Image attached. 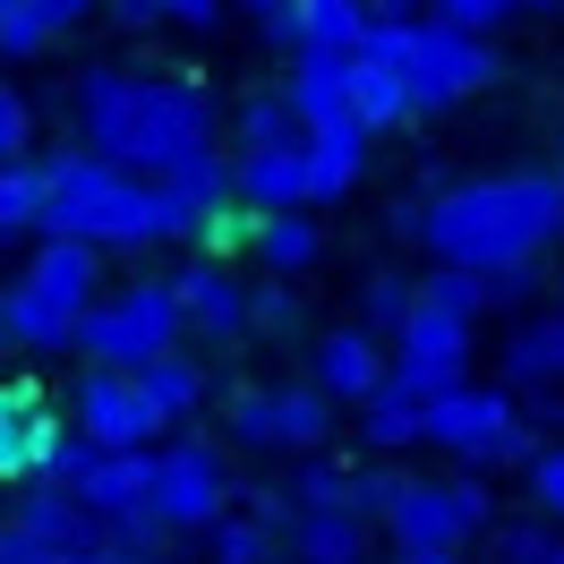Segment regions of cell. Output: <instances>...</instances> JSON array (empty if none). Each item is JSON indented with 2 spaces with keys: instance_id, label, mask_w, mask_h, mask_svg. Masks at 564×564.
Listing matches in <instances>:
<instances>
[{
  "instance_id": "7a4b0ae2",
  "label": "cell",
  "mask_w": 564,
  "mask_h": 564,
  "mask_svg": "<svg viewBox=\"0 0 564 564\" xmlns=\"http://www.w3.org/2000/svg\"><path fill=\"white\" fill-rule=\"evenodd\" d=\"M564 231V197L547 172H496V180H462L436 188L420 206L411 240L445 265V274H479V282H522L530 257Z\"/></svg>"
},
{
  "instance_id": "4fadbf2b",
  "label": "cell",
  "mask_w": 564,
  "mask_h": 564,
  "mask_svg": "<svg viewBox=\"0 0 564 564\" xmlns=\"http://www.w3.org/2000/svg\"><path fill=\"white\" fill-rule=\"evenodd\" d=\"M18 291L61 308L69 325H86V308L104 300V248H77V240H35L26 265H18Z\"/></svg>"
},
{
  "instance_id": "e575fe53",
  "label": "cell",
  "mask_w": 564,
  "mask_h": 564,
  "mask_svg": "<svg viewBox=\"0 0 564 564\" xmlns=\"http://www.w3.org/2000/svg\"><path fill=\"white\" fill-rule=\"evenodd\" d=\"M427 18L454 26V35H470V43H488V35H505V26L522 18V0H436Z\"/></svg>"
},
{
  "instance_id": "7402d4cb",
  "label": "cell",
  "mask_w": 564,
  "mask_h": 564,
  "mask_svg": "<svg viewBox=\"0 0 564 564\" xmlns=\"http://www.w3.org/2000/svg\"><path fill=\"white\" fill-rule=\"evenodd\" d=\"M138 393L154 402L163 427H180V420H197V411L214 402V377H206V359L172 351V359H154V368H138Z\"/></svg>"
},
{
  "instance_id": "44dd1931",
  "label": "cell",
  "mask_w": 564,
  "mask_h": 564,
  "mask_svg": "<svg viewBox=\"0 0 564 564\" xmlns=\"http://www.w3.org/2000/svg\"><path fill=\"white\" fill-rule=\"evenodd\" d=\"M86 18V0H0V61H43Z\"/></svg>"
},
{
  "instance_id": "836d02e7",
  "label": "cell",
  "mask_w": 564,
  "mask_h": 564,
  "mask_svg": "<svg viewBox=\"0 0 564 564\" xmlns=\"http://www.w3.org/2000/svg\"><path fill=\"white\" fill-rule=\"evenodd\" d=\"M556 530L539 522V513H530V522H496L488 530V564H556Z\"/></svg>"
},
{
  "instance_id": "d6986e66",
  "label": "cell",
  "mask_w": 564,
  "mask_h": 564,
  "mask_svg": "<svg viewBox=\"0 0 564 564\" xmlns=\"http://www.w3.org/2000/svg\"><path fill=\"white\" fill-rule=\"evenodd\" d=\"M77 505H86L104 530H111V522H138V513H154V454H104Z\"/></svg>"
},
{
  "instance_id": "4316f807",
  "label": "cell",
  "mask_w": 564,
  "mask_h": 564,
  "mask_svg": "<svg viewBox=\"0 0 564 564\" xmlns=\"http://www.w3.org/2000/svg\"><path fill=\"white\" fill-rule=\"evenodd\" d=\"M377 26V9H359V0H300V52H334V61H351L359 43Z\"/></svg>"
},
{
  "instance_id": "c3c4849f",
  "label": "cell",
  "mask_w": 564,
  "mask_h": 564,
  "mask_svg": "<svg viewBox=\"0 0 564 564\" xmlns=\"http://www.w3.org/2000/svg\"><path fill=\"white\" fill-rule=\"evenodd\" d=\"M556 317H564V282H556Z\"/></svg>"
},
{
  "instance_id": "f6af8a7d",
  "label": "cell",
  "mask_w": 564,
  "mask_h": 564,
  "mask_svg": "<svg viewBox=\"0 0 564 564\" xmlns=\"http://www.w3.org/2000/svg\"><path fill=\"white\" fill-rule=\"evenodd\" d=\"M547 180H556V197H564V138H556V163H547Z\"/></svg>"
},
{
  "instance_id": "2e32d148",
  "label": "cell",
  "mask_w": 564,
  "mask_h": 564,
  "mask_svg": "<svg viewBox=\"0 0 564 564\" xmlns=\"http://www.w3.org/2000/svg\"><path fill=\"white\" fill-rule=\"evenodd\" d=\"M9 530H18L26 547H43V556H104V522H95L77 496H52V488H26V496H18Z\"/></svg>"
},
{
  "instance_id": "60d3db41",
  "label": "cell",
  "mask_w": 564,
  "mask_h": 564,
  "mask_svg": "<svg viewBox=\"0 0 564 564\" xmlns=\"http://www.w3.org/2000/svg\"><path fill=\"white\" fill-rule=\"evenodd\" d=\"M248 18H257V43H274V52L300 61V0H257Z\"/></svg>"
},
{
  "instance_id": "f35d334b",
  "label": "cell",
  "mask_w": 564,
  "mask_h": 564,
  "mask_svg": "<svg viewBox=\"0 0 564 564\" xmlns=\"http://www.w3.org/2000/svg\"><path fill=\"white\" fill-rule=\"evenodd\" d=\"M26 154H35V104H26V86L0 77V163H26Z\"/></svg>"
},
{
  "instance_id": "e0dca14e",
  "label": "cell",
  "mask_w": 564,
  "mask_h": 564,
  "mask_svg": "<svg viewBox=\"0 0 564 564\" xmlns=\"http://www.w3.org/2000/svg\"><path fill=\"white\" fill-rule=\"evenodd\" d=\"M282 95H291L300 138L343 129V120H351V61H334V52H300V61H291V77H282Z\"/></svg>"
},
{
  "instance_id": "6da1fadb",
  "label": "cell",
  "mask_w": 564,
  "mask_h": 564,
  "mask_svg": "<svg viewBox=\"0 0 564 564\" xmlns=\"http://www.w3.org/2000/svg\"><path fill=\"white\" fill-rule=\"evenodd\" d=\"M77 145L104 154L129 180H172L188 154L223 145V111L197 77L180 69H120V61H86L77 69Z\"/></svg>"
},
{
  "instance_id": "277c9868",
  "label": "cell",
  "mask_w": 564,
  "mask_h": 564,
  "mask_svg": "<svg viewBox=\"0 0 564 564\" xmlns=\"http://www.w3.org/2000/svg\"><path fill=\"white\" fill-rule=\"evenodd\" d=\"M359 52L386 61V69L402 77L411 111H454V104H470L479 86H496V52H488V43L436 26L427 9H420V18H411V9H377V26H368Z\"/></svg>"
},
{
  "instance_id": "f546056e",
  "label": "cell",
  "mask_w": 564,
  "mask_h": 564,
  "mask_svg": "<svg viewBox=\"0 0 564 564\" xmlns=\"http://www.w3.org/2000/svg\"><path fill=\"white\" fill-rule=\"evenodd\" d=\"M61 445V420L52 411H35V420H18L9 436H0V488H35L43 479V454Z\"/></svg>"
},
{
  "instance_id": "9a60e30c",
  "label": "cell",
  "mask_w": 564,
  "mask_h": 564,
  "mask_svg": "<svg viewBox=\"0 0 564 564\" xmlns=\"http://www.w3.org/2000/svg\"><path fill=\"white\" fill-rule=\"evenodd\" d=\"M231 206L248 214H308L317 188H308V138L274 145V154H231Z\"/></svg>"
},
{
  "instance_id": "83f0119b",
  "label": "cell",
  "mask_w": 564,
  "mask_h": 564,
  "mask_svg": "<svg viewBox=\"0 0 564 564\" xmlns=\"http://www.w3.org/2000/svg\"><path fill=\"white\" fill-rule=\"evenodd\" d=\"M291 564H368V522H351V513H300L291 522Z\"/></svg>"
},
{
  "instance_id": "7c38bea8",
  "label": "cell",
  "mask_w": 564,
  "mask_h": 564,
  "mask_svg": "<svg viewBox=\"0 0 564 564\" xmlns=\"http://www.w3.org/2000/svg\"><path fill=\"white\" fill-rule=\"evenodd\" d=\"M308 386H317L325 402L368 411V402L393 386V351L377 334H359V325H334V334H317V351H308Z\"/></svg>"
},
{
  "instance_id": "ffe728a7",
  "label": "cell",
  "mask_w": 564,
  "mask_h": 564,
  "mask_svg": "<svg viewBox=\"0 0 564 564\" xmlns=\"http://www.w3.org/2000/svg\"><path fill=\"white\" fill-rule=\"evenodd\" d=\"M248 257L265 265V282H300V274L325 257V223H308V214H257Z\"/></svg>"
},
{
  "instance_id": "3957f363",
  "label": "cell",
  "mask_w": 564,
  "mask_h": 564,
  "mask_svg": "<svg viewBox=\"0 0 564 564\" xmlns=\"http://www.w3.org/2000/svg\"><path fill=\"white\" fill-rule=\"evenodd\" d=\"M43 240L77 248H197V214L163 180H129L104 154H52L43 163Z\"/></svg>"
},
{
  "instance_id": "74e56055",
  "label": "cell",
  "mask_w": 564,
  "mask_h": 564,
  "mask_svg": "<svg viewBox=\"0 0 564 564\" xmlns=\"http://www.w3.org/2000/svg\"><path fill=\"white\" fill-rule=\"evenodd\" d=\"M248 240H257V214H248V206H223V214L197 223V257H214V265H231Z\"/></svg>"
},
{
  "instance_id": "9c48e42d",
  "label": "cell",
  "mask_w": 564,
  "mask_h": 564,
  "mask_svg": "<svg viewBox=\"0 0 564 564\" xmlns=\"http://www.w3.org/2000/svg\"><path fill=\"white\" fill-rule=\"evenodd\" d=\"M223 427L248 454H291V462H325L334 445V402L317 386H231L223 393Z\"/></svg>"
},
{
  "instance_id": "ab89813d",
  "label": "cell",
  "mask_w": 564,
  "mask_h": 564,
  "mask_svg": "<svg viewBox=\"0 0 564 564\" xmlns=\"http://www.w3.org/2000/svg\"><path fill=\"white\" fill-rule=\"evenodd\" d=\"M530 505H539V522H547V530L564 522V445H547V454L530 462Z\"/></svg>"
},
{
  "instance_id": "b9f144b4",
  "label": "cell",
  "mask_w": 564,
  "mask_h": 564,
  "mask_svg": "<svg viewBox=\"0 0 564 564\" xmlns=\"http://www.w3.org/2000/svg\"><path fill=\"white\" fill-rule=\"evenodd\" d=\"M35 411H43V402H35V386H26V377H18V386L0 377V436H9L18 420H35Z\"/></svg>"
},
{
  "instance_id": "5b68a950",
  "label": "cell",
  "mask_w": 564,
  "mask_h": 564,
  "mask_svg": "<svg viewBox=\"0 0 564 564\" xmlns=\"http://www.w3.org/2000/svg\"><path fill=\"white\" fill-rule=\"evenodd\" d=\"M180 300H172V274H138V282H111L104 300L86 308V325H77V351L95 359V368H111V377H138V368H154V359L180 351Z\"/></svg>"
},
{
  "instance_id": "f1b7e54d",
  "label": "cell",
  "mask_w": 564,
  "mask_h": 564,
  "mask_svg": "<svg viewBox=\"0 0 564 564\" xmlns=\"http://www.w3.org/2000/svg\"><path fill=\"white\" fill-rule=\"evenodd\" d=\"M411 308H420V282L411 274H386V265H377V274L359 282V334H377V343H386L393 351V334H402V325H411Z\"/></svg>"
},
{
  "instance_id": "bcb514c9",
  "label": "cell",
  "mask_w": 564,
  "mask_h": 564,
  "mask_svg": "<svg viewBox=\"0 0 564 564\" xmlns=\"http://www.w3.org/2000/svg\"><path fill=\"white\" fill-rule=\"evenodd\" d=\"M393 564H462V556H393Z\"/></svg>"
},
{
  "instance_id": "7dc6e473",
  "label": "cell",
  "mask_w": 564,
  "mask_h": 564,
  "mask_svg": "<svg viewBox=\"0 0 564 564\" xmlns=\"http://www.w3.org/2000/svg\"><path fill=\"white\" fill-rule=\"evenodd\" d=\"M61 564H120V556H111V547H104V556H61Z\"/></svg>"
},
{
  "instance_id": "8fae6325",
  "label": "cell",
  "mask_w": 564,
  "mask_h": 564,
  "mask_svg": "<svg viewBox=\"0 0 564 564\" xmlns=\"http://www.w3.org/2000/svg\"><path fill=\"white\" fill-rule=\"evenodd\" d=\"M393 386H411L420 402L470 386V317H445V308H411V325L393 334Z\"/></svg>"
},
{
  "instance_id": "603a6c76",
  "label": "cell",
  "mask_w": 564,
  "mask_h": 564,
  "mask_svg": "<svg viewBox=\"0 0 564 564\" xmlns=\"http://www.w3.org/2000/svg\"><path fill=\"white\" fill-rule=\"evenodd\" d=\"M359 172H368V129H359V120H343V129H317V138H308V188H317V206L351 197Z\"/></svg>"
},
{
  "instance_id": "7bdbcfd3",
  "label": "cell",
  "mask_w": 564,
  "mask_h": 564,
  "mask_svg": "<svg viewBox=\"0 0 564 564\" xmlns=\"http://www.w3.org/2000/svg\"><path fill=\"white\" fill-rule=\"evenodd\" d=\"M111 26H120V35H154V26H163V0H120Z\"/></svg>"
},
{
  "instance_id": "52a82bcc",
  "label": "cell",
  "mask_w": 564,
  "mask_h": 564,
  "mask_svg": "<svg viewBox=\"0 0 564 564\" xmlns=\"http://www.w3.org/2000/svg\"><path fill=\"white\" fill-rule=\"evenodd\" d=\"M377 530L393 539V556H462V539L496 530V496L470 470H454V479H393V505Z\"/></svg>"
},
{
  "instance_id": "d4e9b609",
  "label": "cell",
  "mask_w": 564,
  "mask_h": 564,
  "mask_svg": "<svg viewBox=\"0 0 564 564\" xmlns=\"http://www.w3.org/2000/svg\"><path fill=\"white\" fill-rule=\"evenodd\" d=\"M351 120L368 129V138H386V129H402V120H420L411 95H402V77H393L386 61H368V52H351Z\"/></svg>"
},
{
  "instance_id": "484cf974",
  "label": "cell",
  "mask_w": 564,
  "mask_h": 564,
  "mask_svg": "<svg viewBox=\"0 0 564 564\" xmlns=\"http://www.w3.org/2000/svg\"><path fill=\"white\" fill-rule=\"evenodd\" d=\"M359 445L368 454H402V445H427V402L411 386H386L368 411H359Z\"/></svg>"
},
{
  "instance_id": "ac0fdd59",
  "label": "cell",
  "mask_w": 564,
  "mask_h": 564,
  "mask_svg": "<svg viewBox=\"0 0 564 564\" xmlns=\"http://www.w3.org/2000/svg\"><path fill=\"white\" fill-rule=\"evenodd\" d=\"M496 368H505V393H547L564 386V317L547 308V317H522L513 334H505V351H496Z\"/></svg>"
},
{
  "instance_id": "681fc988",
  "label": "cell",
  "mask_w": 564,
  "mask_h": 564,
  "mask_svg": "<svg viewBox=\"0 0 564 564\" xmlns=\"http://www.w3.org/2000/svg\"><path fill=\"white\" fill-rule=\"evenodd\" d=\"M274 564H291V547H282V556H274Z\"/></svg>"
},
{
  "instance_id": "ee69618b",
  "label": "cell",
  "mask_w": 564,
  "mask_h": 564,
  "mask_svg": "<svg viewBox=\"0 0 564 564\" xmlns=\"http://www.w3.org/2000/svg\"><path fill=\"white\" fill-rule=\"evenodd\" d=\"M163 26H223L214 0H163Z\"/></svg>"
},
{
  "instance_id": "d590c367",
  "label": "cell",
  "mask_w": 564,
  "mask_h": 564,
  "mask_svg": "<svg viewBox=\"0 0 564 564\" xmlns=\"http://www.w3.org/2000/svg\"><path fill=\"white\" fill-rule=\"evenodd\" d=\"M95 445H86V436H77V427H61V445H52V454H43V479L35 488H52V496H86V479H95Z\"/></svg>"
},
{
  "instance_id": "5bb4252c",
  "label": "cell",
  "mask_w": 564,
  "mask_h": 564,
  "mask_svg": "<svg viewBox=\"0 0 564 564\" xmlns=\"http://www.w3.org/2000/svg\"><path fill=\"white\" fill-rule=\"evenodd\" d=\"M172 300H180V325L197 343H240L248 334V282L240 265H214V257H188L172 274Z\"/></svg>"
},
{
  "instance_id": "8992f818",
  "label": "cell",
  "mask_w": 564,
  "mask_h": 564,
  "mask_svg": "<svg viewBox=\"0 0 564 564\" xmlns=\"http://www.w3.org/2000/svg\"><path fill=\"white\" fill-rule=\"evenodd\" d=\"M427 445L454 454L470 479H479V470H530V462L547 454V445L530 436L522 402H513L505 386H454V393H436V402H427Z\"/></svg>"
},
{
  "instance_id": "1f68e13d",
  "label": "cell",
  "mask_w": 564,
  "mask_h": 564,
  "mask_svg": "<svg viewBox=\"0 0 564 564\" xmlns=\"http://www.w3.org/2000/svg\"><path fill=\"white\" fill-rule=\"evenodd\" d=\"M163 188H172L180 206L206 223V214H223V206H231V154H223V145H214V154H188V163H180V172L163 180Z\"/></svg>"
},
{
  "instance_id": "8d00e7d4",
  "label": "cell",
  "mask_w": 564,
  "mask_h": 564,
  "mask_svg": "<svg viewBox=\"0 0 564 564\" xmlns=\"http://www.w3.org/2000/svg\"><path fill=\"white\" fill-rule=\"evenodd\" d=\"M206 556H214V564H274L282 547H274V530H257L248 513H231V522L206 530Z\"/></svg>"
},
{
  "instance_id": "cb8c5ba5",
  "label": "cell",
  "mask_w": 564,
  "mask_h": 564,
  "mask_svg": "<svg viewBox=\"0 0 564 564\" xmlns=\"http://www.w3.org/2000/svg\"><path fill=\"white\" fill-rule=\"evenodd\" d=\"M223 129H231V154H274V145H300V120H291V95H282V86L240 95Z\"/></svg>"
},
{
  "instance_id": "d6a6232c",
  "label": "cell",
  "mask_w": 564,
  "mask_h": 564,
  "mask_svg": "<svg viewBox=\"0 0 564 564\" xmlns=\"http://www.w3.org/2000/svg\"><path fill=\"white\" fill-rule=\"evenodd\" d=\"M248 334H274V343L308 334V300L291 282H248Z\"/></svg>"
},
{
  "instance_id": "4dcf8cb0",
  "label": "cell",
  "mask_w": 564,
  "mask_h": 564,
  "mask_svg": "<svg viewBox=\"0 0 564 564\" xmlns=\"http://www.w3.org/2000/svg\"><path fill=\"white\" fill-rule=\"evenodd\" d=\"M0 240H43V163H0Z\"/></svg>"
},
{
  "instance_id": "f907efd6",
  "label": "cell",
  "mask_w": 564,
  "mask_h": 564,
  "mask_svg": "<svg viewBox=\"0 0 564 564\" xmlns=\"http://www.w3.org/2000/svg\"><path fill=\"white\" fill-rule=\"evenodd\" d=\"M556 564H564V547H556Z\"/></svg>"
},
{
  "instance_id": "30bf717a",
  "label": "cell",
  "mask_w": 564,
  "mask_h": 564,
  "mask_svg": "<svg viewBox=\"0 0 564 564\" xmlns=\"http://www.w3.org/2000/svg\"><path fill=\"white\" fill-rule=\"evenodd\" d=\"M69 427L95 445V454H154V402L138 393V377H111V368H86L77 377V402H69Z\"/></svg>"
},
{
  "instance_id": "ba28073f",
  "label": "cell",
  "mask_w": 564,
  "mask_h": 564,
  "mask_svg": "<svg viewBox=\"0 0 564 564\" xmlns=\"http://www.w3.org/2000/svg\"><path fill=\"white\" fill-rule=\"evenodd\" d=\"M231 513H240V479H231L223 445H206V436H163V445H154V522L172 530V539H206V530L231 522Z\"/></svg>"
}]
</instances>
